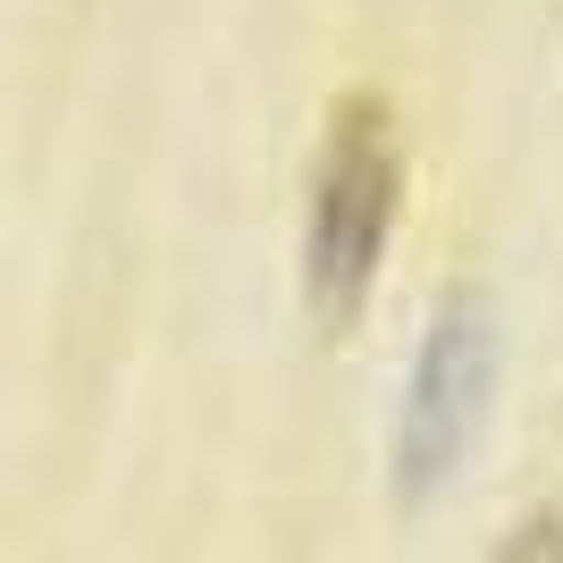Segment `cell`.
<instances>
[{
	"instance_id": "obj_1",
	"label": "cell",
	"mask_w": 563,
	"mask_h": 563,
	"mask_svg": "<svg viewBox=\"0 0 563 563\" xmlns=\"http://www.w3.org/2000/svg\"><path fill=\"white\" fill-rule=\"evenodd\" d=\"M396 186H404L396 110L378 93H345L329 110V143L311 168V228H303V295L329 329H353V311L371 303L387 235H396Z\"/></svg>"
},
{
	"instance_id": "obj_2",
	"label": "cell",
	"mask_w": 563,
	"mask_h": 563,
	"mask_svg": "<svg viewBox=\"0 0 563 563\" xmlns=\"http://www.w3.org/2000/svg\"><path fill=\"white\" fill-rule=\"evenodd\" d=\"M496 303L479 286L446 295L438 320L421 336V362H412V396H404V438H396V479L404 496H429L446 488L463 454L479 446V429H488V396H496Z\"/></svg>"
}]
</instances>
